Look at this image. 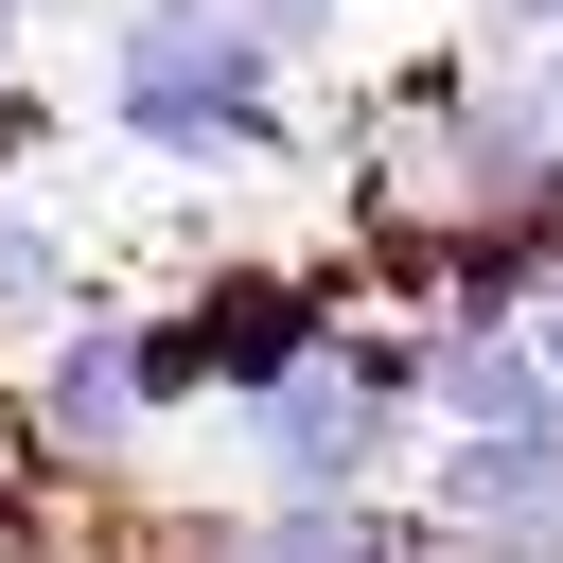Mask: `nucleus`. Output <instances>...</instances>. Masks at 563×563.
<instances>
[{"label":"nucleus","instance_id":"obj_1","mask_svg":"<svg viewBox=\"0 0 563 563\" xmlns=\"http://www.w3.org/2000/svg\"><path fill=\"white\" fill-rule=\"evenodd\" d=\"M123 123H141V141H176V158H229V141H264V53H246V18H211V0H158V18L123 35Z\"/></svg>","mask_w":563,"mask_h":563},{"label":"nucleus","instance_id":"obj_2","mask_svg":"<svg viewBox=\"0 0 563 563\" xmlns=\"http://www.w3.org/2000/svg\"><path fill=\"white\" fill-rule=\"evenodd\" d=\"M264 440H282L299 475H369V405H352V387H299V405H264Z\"/></svg>","mask_w":563,"mask_h":563},{"label":"nucleus","instance_id":"obj_3","mask_svg":"<svg viewBox=\"0 0 563 563\" xmlns=\"http://www.w3.org/2000/svg\"><path fill=\"white\" fill-rule=\"evenodd\" d=\"M457 510H563V440H475L457 457Z\"/></svg>","mask_w":563,"mask_h":563},{"label":"nucleus","instance_id":"obj_4","mask_svg":"<svg viewBox=\"0 0 563 563\" xmlns=\"http://www.w3.org/2000/svg\"><path fill=\"white\" fill-rule=\"evenodd\" d=\"M53 405H70V422H88V440H106V422H123V405H141V334H88V352H70V369H53Z\"/></svg>","mask_w":563,"mask_h":563},{"label":"nucleus","instance_id":"obj_5","mask_svg":"<svg viewBox=\"0 0 563 563\" xmlns=\"http://www.w3.org/2000/svg\"><path fill=\"white\" fill-rule=\"evenodd\" d=\"M35 264H53V246H35V229H0V299H35Z\"/></svg>","mask_w":563,"mask_h":563},{"label":"nucleus","instance_id":"obj_6","mask_svg":"<svg viewBox=\"0 0 563 563\" xmlns=\"http://www.w3.org/2000/svg\"><path fill=\"white\" fill-rule=\"evenodd\" d=\"M528 369H545V422H563V317H545V334H528Z\"/></svg>","mask_w":563,"mask_h":563},{"label":"nucleus","instance_id":"obj_7","mask_svg":"<svg viewBox=\"0 0 563 563\" xmlns=\"http://www.w3.org/2000/svg\"><path fill=\"white\" fill-rule=\"evenodd\" d=\"M493 18H528V35H545V18H563V0H493Z\"/></svg>","mask_w":563,"mask_h":563}]
</instances>
